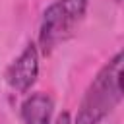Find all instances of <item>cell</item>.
<instances>
[{
	"mask_svg": "<svg viewBox=\"0 0 124 124\" xmlns=\"http://www.w3.org/2000/svg\"><path fill=\"white\" fill-rule=\"evenodd\" d=\"M122 52H116L89 83L74 124H99L122 101Z\"/></svg>",
	"mask_w": 124,
	"mask_h": 124,
	"instance_id": "cell-1",
	"label": "cell"
},
{
	"mask_svg": "<svg viewBox=\"0 0 124 124\" xmlns=\"http://www.w3.org/2000/svg\"><path fill=\"white\" fill-rule=\"evenodd\" d=\"M87 4L89 0H54L45 10L39 27V45L45 52H50L74 33L87 12Z\"/></svg>",
	"mask_w": 124,
	"mask_h": 124,
	"instance_id": "cell-2",
	"label": "cell"
},
{
	"mask_svg": "<svg viewBox=\"0 0 124 124\" xmlns=\"http://www.w3.org/2000/svg\"><path fill=\"white\" fill-rule=\"evenodd\" d=\"M39 76V50L35 43H29L21 54L8 66L6 81L17 93H27Z\"/></svg>",
	"mask_w": 124,
	"mask_h": 124,
	"instance_id": "cell-3",
	"label": "cell"
},
{
	"mask_svg": "<svg viewBox=\"0 0 124 124\" xmlns=\"http://www.w3.org/2000/svg\"><path fill=\"white\" fill-rule=\"evenodd\" d=\"M54 112V99L48 93H31L19 108L21 120L25 124H50Z\"/></svg>",
	"mask_w": 124,
	"mask_h": 124,
	"instance_id": "cell-4",
	"label": "cell"
},
{
	"mask_svg": "<svg viewBox=\"0 0 124 124\" xmlns=\"http://www.w3.org/2000/svg\"><path fill=\"white\" fill-rule=\"evenodd\" d=\"M116 2H120V0H116Z\"/></svg>",
	"mask_w": 124,
	"mask_h": 124,
	"instance_id": "cell-5",
	"label": "cell"
}]
</instances>
